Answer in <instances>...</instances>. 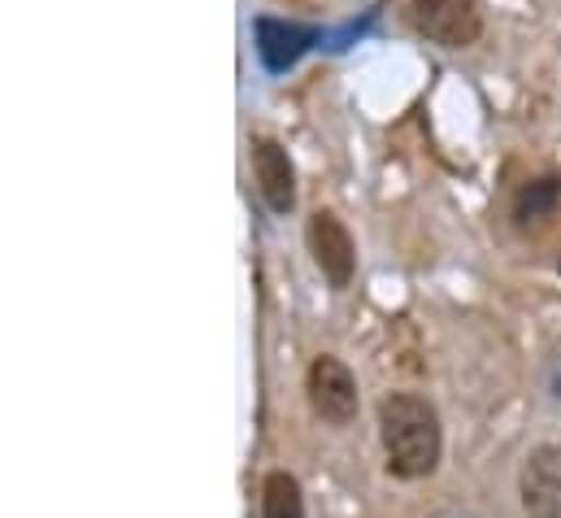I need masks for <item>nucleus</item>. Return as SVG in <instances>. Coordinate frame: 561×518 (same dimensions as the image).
Wrapping results in <instances>:
<instances>
[{"mask_svg": "<svg viewBox=\"0 0 561 518\" xmlns=\"http://www.w3.org/2000/svg\"><path fill=\"white\" fill-rule=\"evenodd\" d=\"M379 440L397 480H426L444 453V427L435 405L419 392H388L379 401Z\"/></svg>", "mask_w": 561, "mask_h": 518, "instance_id": "f257e3e1", "label": "nucleus"}, {"mask_svg": "<svg viewBox=\"0 0 561 518\" xmlns=\"http://www.w3.org/2000/svg\"><path fill=\"white\" fill-rule=\"evenodd\" d=\"M410 22L419 35L444 48H470L483 35L479 0H410Z\"/></svg>", "mask_w": 561, "mask_h": 518, "instance_id": "f03ea898", "label": "nucleus"}, {"mask_svg": "<svg viewBox=\"0 0 561 518\" xmlns=\"http://www.w3.org/2000/svg\"><path fill=\"white\" fill-rule=\"evenodd\" d=\"M305 392H309L313 414H318L322 423H331V427H348V423L357 418V409H362L353 371H348L340 358H331V353H322V358L309 362Z\"/></svg>", "mask_w": 561, "mask_h": 518, "instance_id": "7ed1b4c3", "label": "nucleus"}, {"mask_svg": "<svg viewBox=\"0 0 561 518\" xmlns=\"http://www.w3.org/2000/svg\"><path fill=\"white\" fill-rule=\"evenodd\" d=\"M305 240H309V254H313V266L327 274L331 288H348L353 274H357V245L348 236V227L340 223V214L331 210H318L305 227Z\"/></svg>", "mask_w": 561, "mask_h": 518, "instance_id": "20e7f679", "label": "nucleus"}, {"mask_svg": "<svg viewBox=\"0 0 561 518\" xmlns=\"http://www.w3.org/2000/svg\"><path fill=\"white\" fill-rule=\"evenodd\" d=\"M518 497L527 518H561V444H540L523 462Z\"/></svg>", "mask_w": 561, "mask_h": 518, "instance_id": "39448f33", "label": "nucleus"}, {"mask_svg": "<svg viewBox=\"0 0 561 518\" xmlns=\"http://www.w3.org/2000/svg\"><path fill=\"white\" fill-rule=\"evenodd\" d=\"M253 179H257V192L271 205V214L296 210V170H291V157L279 139H271V135L253 139Z\"/></svg>", "mask_w": 561, "mask_h": 518, "instance_id": "423d86ee", "label": "nucleus"}, {"mask_svg": "<svg viewBox=\"0 0 561 518\" xmlns=\"http://www.w3.org/2000/svg\"><path fill=\"white\" fill-rule=\"evenodd\" d=\"M253 31H257V57H262V66L266 70H287V66H296L309 48H313V40H318V31L313 26H300V22H287V18H257L253 22Z\"/></svg>", "mask_w": 561, "mask_h": 518, "instance_id": "0eeeda50", "label": "nucleus"}, {"mask_svg": "<svg viewBox=\"0 0 561 518\" xmlns=\"http://www.w3.org/2000/svg\"><path fill=\"white\" fill-rule=\"evenodd\" d=\"M262 518H305V497H300L296 475L271 471L262 480Z\"/></svg>", "mask_w": 561, "mask_h": 518, "instance_id": "6e6552de", "label": "nucleus"}]
</instances>
